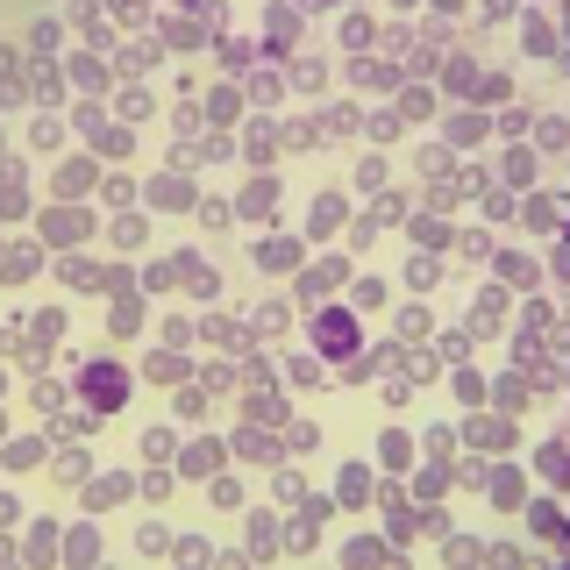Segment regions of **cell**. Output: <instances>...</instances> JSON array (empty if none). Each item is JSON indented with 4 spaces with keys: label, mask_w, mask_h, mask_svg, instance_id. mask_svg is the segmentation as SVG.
Masks as SVG:
<instances>
[{
    "label": "cell",
    "mask_w": 570,
    "mask_h": 570,
    "mask_svg": "<svg viewBox=\"0 0 570 570\" xmlns=\"http://www.w3.org/2000/svg\"><path fill=\"white\" fill-rule=\"evenodd\" d=\"M86 385L100 392V406H115V400H121V371H94V379H86Z\"/></svg>",
    "instance_id": "obj_1"
},
{
    "label": "cell",
    "mask_w": 570,
    "mask_h": 570,
    "mask_svg": "<svg viewBox=\"0 0 570 570\" xmlns=\"http://www.w3.org/2000/svg\"><path fill=\"white\" fill-rule=\"evenodd\" d=\"M321 335H328V350H350V343H356L350 321H321Z\"/></svg>",
    "instance_id": "obj_2"
}]
</instances>
